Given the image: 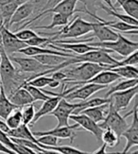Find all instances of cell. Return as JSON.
Returning <instances> with one entry per match:
<instances>
[{
    "label": "cell",
    "instance_id": "obj_48",
    "mask_svg": "<svg viewBox=\"0 0 138 154\" xmlns=\"http://www.w3.org/2000/svg\"><path fill=\"white\" fill-rule=\"evenodd\" d=\"M11 1H14V0H0V9H1L3 6L7 5L8 3L11 2Z\"/></svg>",
    "mask_w": 138,
    "mask_h": 154
},
{
    "label": "cell",
    "instance_id": "obj_25",
    "mask_svg": "<svg viewBox=\"0 0 138 154\" xmlns=\"http://www.w3.org/2000/svg\"><path fill=\"white\" fill-rule=\"evenodd\" d=\"M108 70H112L113 72L119 75L120 78H124L127 79H138V70L136 66L126 65V66H118V67L111 68Z\"/></svg>",
    "mask_w": 138,
    "mask_h": 154
},
{
    "label": "cell",
    "instance_id": "obj_39",
    "mask_svg": "<svg viewBox=\"0 0 138 154\" xmlns=\"http://www.w3.org/2000/svg\"><path fill=\"white\" fill-rule=\"evenodd\" d=\"M37 141L42 146H58L59 140H58V138H56L55 136H52V135H43V136H39L37 138Z\"/></svg>",
    "mask_w": 138,
    "mask_h": 154
},
{
    "label": "cell",
    "instance_id": "obj_20",
    "mask_svg": "<svg viewBox=\"0 0 138 154\" xmlns=\"http://www.w3.org/2000/svg\"><path fill=\"white\" fill-rule=\"evenodd\" d=\"M121 79L120 76L117 75L116 73L113 72L112 70H103L100 72L98 74H97L95 77H93L91 79H89L88 82H85L86 83H95L98 85H108L111 84L116 80Z\"/></svg>",
    "mask_w": 138,
    "mask_h": 154
},
{
    "label": "cell",
    "instance_id": "obj_23",
    "mask_svg": "<svg viewBox=\"0 0 138 154\" xmlns=\"http://www.w3.org/2000/svg\"><path fill=\"white\" fill-rule=\"evenodd\" d=\"M15 109H18V107L10 101L8 96L4 92L3 87L0 85V118L6 120L10 113Z\"/></svg>",
    "mask_w": 138,
    "mask_h": 154
},
{
    "label": "cell",
    "instance_id": "obj_14",
    "mask_svg": "<svg viewBox=\"0 0 138 154\" xmlns=\"http://www.w3.org/2000/svg\"><path fill=\"white\" fill-rule=\"evenodd\" d=\"M69 119L73 120V121H75L81 128L89 131L91 134H93L97 138V142H101V135H102L103 130L100 128V126L98 123L94 122L93 120L90 119L85 115H82V113L71 115L69 116Z\"/></svg>",
    "mask_w": 138,
    "mask_h": 154
},
{
    "label": "cell",
    "instance_id": "obj_6",
    "mask_svg": "<svg viewBox=\"0 0 138 154\" xmlns=\"http://www.w3.org/2000/svg\"><path fill=\"white\" fill-rule=\"evenodd\" d=\"M100 126L102 130L105 129L112 130L118 136V138L120 139L121 134L128 128L129 125L126 121V117L122 116L119 113V112H117L114 108L113 104L109 102L107 115L105 116L103 121L101 122V124H100Z\"/></svg>",
    "mask_w": 138,
    "mask_h": 154
},
{
    "label": "cell",
    "instance_id": "obj_40",
    "mask_svg": "<svg viewBox=\"0 0 138 154\" xmlns=\"http://www.w3.org/2000/svg\"><path fill=\"white\" fill-rule=\"evenodd\" d=\"M48 0H30V2L33 5V13H35V15H37L38 13H40L44 11V8L45 4L48 3Z\"/></svg>",
    "mask_w": 138,
    "mask_h": 154
},
{
    "label": "cell",
    "instance_id": "obj_8",
    "mask_svg": "<svg viewBox=\"0 0 138 154\" xmlns=\"http://www.w3.org/2000/svg\"><path fill=\"white\" fill-rule=\"evenodd\" d=\"M78 1H81V0H62L60 3H58L54 8H52L50 10H47V11H44L40 13H38L37 15H35L33 18H31L30 20L27 23H25L21 28H19L17 30H20L23 29L25 26H27L28 25L33 23L36 20L39 19H42L44 16H47L50 13H61V14H64V15H67L69 17H71L73 14L77 12H82V10H76V5L78 3ZM15 30V31H17Z\"/></svg>",
    "mask_w": 138,
    "mask_h": 154
},
{
    "label": "cell",
    "instance_id": "obj_31",
    "mask_svg": "<svg viewBox=\"0 0 138 154\" xmlns=\"http://www.w3.org/2000/svg\"><path fill=\"white\" fill-rule=\"evenodd\" d=\"M21 87L25 88L29 93V95L31 96L32 98H33L34 101H44V100H47V99H48L50 97L48 95H45V94L41 89L36 88V87H33L31 85H29L27 83H24ZM21 87H20V88H21Z\"/></svg>",
    "mask_w": 138,
    "mask_h": 154
},
{
    "label": "cell",
    "instance_id": "obj_16",
    "mask_svg": "<svg viewBox=\"0 0 138 154\" xmlns=\"http://www.w3.org/2000/svg\"><path fill=\"white\" fill-rule=\"evenodd\" d=\"M33 11L34 8L32 3L30 2V0L20 5L17 8V10L14 11V14H12V16L11 17V20L9 22V29L11 26L17 25L25 21V20H27L31 14H33Z\"/></svg>",
    "mask_w": 138,
    "mask_h": 154
},
{
    "label": "cell",
    "instance_id": "obj_10",
    "mask_svg": "<svg viewBox=\"0 0 138 154\" xmlns=\"http://www.w3.org/2000/svg\"><path fill=\"white\" fill-rule=\"evenodd\" d=\"M128 116H133V121L130 126H128V128L121 134V137L126 138V146L125 149L121 152V154H127L133 146H136L138 145V113H137V101H135L134 107L131 112H128L124 117Z\"/></svg>",
    "mask_w": 138,
    "mask_h": 154
},
{
    "label": "cell",
    "instance_id": "obj_9",
    "mask_svg": "<svg viewBox=\"0 0 138 154\" xmlns=\"http://www.w3.org/2000/svg\"><path fill=\"white\" fill-rule=\"evenodd\" d=\"M0 45L8 56H12L14 53L27 46L25 42L19 40L14 32H11L1 23H0Z\"/></svg>",
    "mask_w": 138,
    "mask_h": 154
},
{
    "label": "cell",
    "instance_id": "obj_36",
    "mask_svg": "<svg viewBox=\"0 0 138 154\" xmlns=\"http://www.w3.org/2000/svg\"><path fill=\"white\" fill-rule=\"evenodd\" d=\"M27 46H44L47 45H49L52 43V40L50 37H42L39 34L36 36L32 37L31 39L28 40V41L25 42Z\"/></svg>",
    "mask_w": 138,
    "mask_h": 154
},
{
    "label": "cell",
    "instance_id": "obj_38",
    "mask_svg": "<svg viewBox=\"0 0 138 154\" xmlns=\"http://www.w3.org/2000/svg\"><path fill=\"white\" fill-rule=\"evenodd\" d=\"M15 36L19 39L21 40L23 42H26L28 41V40L31 39L32 37H34L37 35V33L32 30V29H20V30H17V31H14V32Z\"/></svg>",
    "mask_w": 138,
    "mask_h": 154
},
{
    "label": "cell",
    "instance_id": "obj_34",
    "mask_svg": "<svg viewBox=\"0 0 138 154\" xmlns=\"http://www.w3.org/2000/svg\"><path fill=\"white\" fill-rule=\"evenodd\" d=\"M21 110V115H22V123L24 125H29L32 122V120L35 116V107L33 104H29L23 106Z\"/></svg>",
    "mask_w": 138,
    "mask_h": 154
},
{
    "label": "cell",
    "instance_id": "obj_46",
    "mask_svg": "<svg viewBox=\"0 0 138 154\" xmlns=\"http://www.w3.org/2000/svg\"><path fill=\"white\" fill-rule=\"evenodd\" d=\"M61 82H58V80H52V82L48 84V87H50V88H58L59 86H60Z\"/></svg>",
    "mask_w": 138,
    "mask_h": 154
},
{
    "label": "cell",
    "instance_id": "obj_32",
    "mask_svg": "<svg viewBox=\"0 0 138 154\" xmlns=\"http://www.w3.org/2000/svg\"><path fill=\"white\" fill-rule=\"evenodd\" d=\"M6 124L8 125V127L11 129H16L20 126L22 123V115H21V110L20 108L15 109L14 111H12L10 116L6 119Z\"/></svg>",
    "mask_w": 138,
    "mask_h": 154
},
{
    "label": "cell",
    "instance_id": "obj_29",
    "mask_svg": "<svg viewBox=\"0 0 138 154\" xmlns=\"http://www.w3.org/2000/svg\"><path fill=\"white\" fill-rule=\"evenodd\" d=\"M138 84V79H126V80H122V82H118L117 84L110 87V90L107 92L105 97L108 98L112 94H114L115 92H121V91H125L128 90L131 87H134Z\"/></svg>",
    "mask_w": 138,
    "mask_h": 154
},
{
    "label": "cell",
    "instance_id": "obj_30",
    "mask_svg": "<svg viewBox=\"0 0 138 154\" xmlns=\"http://www.w3.org/2000/svg\"><path fill=\"white\" fill-rule=\"evenodd\" d=\"M40 148L44 149H48V150H53V151H56V152L61 153V154H92V153H89V152L82 151L81 149H76V148H74V146H45L40 145Z\"/></svg>",
    "mask_w": 138,
    "mask_h": 154
},
{
    "label": "cell",
    "instance_id": "obj_21",
    "mask_svg": "<svg viewBox=\"0 0 138 154\" xmlns=\"http://www.w3.org/2000/svg\"><path fill=\"white\" fill-rule=\"evenodd\" d=\"M63 97H60V96H57V97H50L48 99L44 100L43 105L39 108V110L35 112V116H34V118L32 120V124H34L35 122H37L39 119L42 118L43 116H47V115H50V112L53 111L59 101L61 100Z\"/></svg>",
    "mask_w": 138,
    "mask_h": 154
},
{
    "label": "cell",
    "instance_id": "obj_7",
    "mask_svg": "<svg viewBox=\"0 0 138 154\" xmlns=\"http://www.w3.org/2000/svg\"><path fill=\"white\" fill-rule=\"evenodd\" d=\"M9 58L12 63H16L19 66V70H21L24 73H28V74H32L28 79L27 82H29L32 79L38 77L40 74H42V73L48 71L49 69L54 68V67H51V66L42 64L41 63H39L37 60H35L33 57L22 58V57L9 56Z\"/></svg>",
    "mask_w": 138,
    "mask_h": 154
},
{
    "label": "cell",
    "instance_id": "obj_28",
    "mask_svg": "<svg viewBox=\"0 0 138 154\" xmlns=\"http://www.w3.org/2000/svg\"><path fill=\"white\" fill-rule=\"evenodd\" d=\"M98 7H100V9H102L104 11H106L109 15H112L114 17H116L119 21H122L124 23H127V24H130L131 26H138V20L137 19H134L133 17H130L127 14H121V13L117 12L116 11H113L111 10L110 8H108L107 6H105L103 3H98Z\"/></svg>",
    "mask_w": 138,
    "mask_h": 154
},
{
    "label": "cell",
    "instance_id": "obj_33",
    "mask_svg": "<svg viewBox=\"0 0 138 154\" xmlns=\"http://www.w3.org/2000/svg\"><path fill=\"white\" fill-rule=\"evenodd\" d=\"M101 141L107 146L113 148V146L118 145V143H119V138H118V136L112 130L105 129L103 130L102 135H101Z\"/></svg>",
    "mask_w": 138,
    "mask_h": 154
},
{
    "label": "cell",
    "instance_id": "obj_11",
    "mask_svg": "<svg viewBox=\"0 0 138 154\" xmlns=\"http://www.w3.org/2000/svg\"><path fill=\"white\" fill-rule=\"evenodd\" d=\"M81 130V127L77 123L72 126H64V127H56L50 131H34L33 135L37 138L43 135H52L56 138L61 139H70V143L74 142V139L77 136V132Z\"/></svg>",
    "mask_w": 138,
    "mask_h": 154
},
{
    "label": "cell",
    "instance_id": "obj_5",
    "mask_svg": "<svg viewBox=\"0 0 138 154\" xmlns=\"http://www.w3.org/2000/svg\"><path fill=\"white\" fill-rule=\"evenodd\" d=\"M112 51L105 49V48H98L97 50L89 51L87 53H84L81 55H74V58L76 59L77 63H93L100 64L103 67L107 69L113 68L116 64L118 60L110 56L109 53Z\"/></svg>",
    "mask_w": 138,
    "mask_h": 154
},
{
    "label": "cell",
    "instance_id": "obj_22",
    "mask_svg": "<svg viewBox=\"0 0 138 154\" xmlns=\"http://www.w3.org/2000/svg\"><path fill=\"white\" fill-rule=\"evenodd\" d=\"M108 106H109V103L96 106V107H91V108L82 110L80 113H82V115L88 116L90 119H92L96 123H100L103 121L105 116L107 115Z\"/></svg>",
    "mask_w": 138,
    "mask_h": 154
},
{
    "label": "cell",
    "instance_id": "obj_18",
    "mask_svg": "<svg viewBox=\"0 0 138 154\" xmlns=\"http://www.w3.org/2000/svg\"><path fill=\"white\" fill-rule=\"evenodd\" d=\"M7 135L11 138H14V139L29 140V141H31L32 143L36 144L38 146H40V144H39L37 141V138L33 135V133H32L31 131L29 129L28 125L21 124L16 129H11L7 132Z\"/></svg>",
    "mask_w": 138,
    "mask_h": 154
},
{
    "label": "cell",
    "instance_id": "obj_2",
    "mask_svg": "<svg viewBox=\"0 0 138 154\" xmlns=\"http://www.w3.org/2000/svg\"><path fill=\"white\" fill-rule=\"evenodd\" d=\"M62 70L66 75V79L62 83H75L76 85H83L100 72L106 70V68L93 63H80V64L76 67L63 68Z\"/></svg>",
    "mask_w": 138,
    "mask_h": 154
},
{
    "label": "cell",
    "instance_id": "obj_27",
    "mask_svg": "<svg viewBox=\"0 0 138 154\" xmlns=\"http://www.w3.org/2000/svg\"><path fill=\"white\" fill-rule=\"evenodd\" d=\"M70 18L67 15L61 14V13H53L52 15V21L48 26H35L34 29H52L56 28V26H63L65 25H67L70 21Z\"/></svg>",
    "mask_w": 138,
    "mask_h": 154
},
{
    "label": "cell",
    "instance_id": "obj_41",
    "mask_svg": "<svg viewBox=\"0 0 138 154\" xmlns=\"http://www.w3.org/2000/svg\"><path fill=\"white\" fill-rule=\"evenodd\" d=\"M51 78L53 79L54 80H58V82H60L61 83L63 82V80L66 79V75H65V73L61 69V70H57L53 73H51L50 74Z\"/></svg>",
    "mask_w": 138,
    "mask_h": 154
},
{
    "label": "cell",
    "instance_id": "obj_26",
    "mask_svg": "<svg viewBox=\"0 0 138 154\" xmlns=\"http://www.w3.org/2000/svg\"><path fill=\"white\" fill-rule=\"evenodd\" d=\"M126 12V14L138 20V1L137 0H115Z\"/></svg>",
    "mask_w": 138,
    "mask_h": 154
},
{
    "label": "cell",
    "instance_id": "obj_37",
    "mask_svg": "<svg viewBox=\"0 0 138 154\" xmlns=\"http://www.w3.org/2000/svg\"><path fill=\"white\" fill-rule=\"evenodd\" d=\"M138 63V50L133 52V54L129 55L128 57H125L124 60L122 61H117L116 64L114 66L115 67H118V66H126V65H133V66H136ZM111 69V68H110ZM108 70V69H107Z\"/></svg>",
    "mask_w": 138,
    "mask_h": 154
},
{
    "label": "cell",
    "instance_id": "obj_17",
    "mask_svg": "<svg viewBox=\"0 0 138 154\" xmlns=\"http://www.w3.org/2000/svg\"><path fill=\"white\" fill-rule=\"evenodd\" d=\"M27 1H29V0H14V1L8 3L7 5L3 6L0 9V23L5 26L7 29H9V22L11 20V17L19 6Z\"/></svg>",
    "mask_w": 138,
    "mask_h": 154
},
{
    "label": "cell",
    "instance_id": "obj_4",
    "mask_svg": "<svg viewBox=\"0 0 138 154\" xmlns=\"http://www.w3.org/2000/svg\"><path fill=\"white\" fill-rule=\"evenodd\" d=\"M90 45L95 48H100L108 49L112 52H116L122 57H128L129 55L133 54V52L138 50V43L133 42L130 40L124 37L119 32H117V38L115 41L113 42H104V43H88Z\"/></svg>",
    "mask_w": 138,
    "mask_h": 154
},
{
    "label": "cell",
    "instance_id": "obj_13",
    "mask_svg": "<svg viewBox=\"0 0 138 154\" xmlns=\"http://www.w3.org/2000/svg\"><path fill=\"white\" fill-rule=\"evenodd\" d=\"M106 87H107L106 85H98L95 83H86L83 84L82 86L78 85L76 89L68 93L67 95H65L63 98L66 99L67 101H69V100L71 101V100H75V99L86 100L92 95H94V94H96L98 91L105 89Z\"/></svg>",
    "mask_w": 138,
    "mask_h": 154
},
{
    "label": "cell",
    "instance_id": "obj_49",
    "mask_svg": "<svg viewBox=\"0 0 138 154\" xmlns=\"http://www.w3.org/2000/svg\"><path fill=\"white\" fill-rule=\"evenodd\" d=\"M119 154H121V153H119Z\"/></svg>",
    "mask_w": 138,
    "mask_h": 154
},
{
    "label": "cell",
    "instance_id": "obj_12",
    "mask_svg": "<svg viewBox=\"0 0 138 154\" xmlns=\"http://www.w3.org/2000/svg\"><path fill=\"white\" fill-rule=\"evenodd\" d=\"M137 93H138V86L136 85L128 90L115 92L114 94H112L108 98L110 99V102L113 104L114 108L117 112H120L127 108L130 101L133 100V98L136 97Z\"/></svg>",
    "mask_w": 138,
    "mask_h": 154
},
{
    "label": "cell",
    "instance_id": "obj_35",
    "mask_svg": "<svg viewBox=\"0 0 138 154\" xmlns=\"http://www.w3.org/2000/svg\"><path fill=\"white\" fill-rule=\"evenodd\" d=\"M53 80L51 77H48V76H38L34 79H32L31 80H29V82H26L29 85H31L33 87H36V88L42 89L45 86H48V84Z\"/></svg>",
    "mask_w": 138,
    "mask_h": 154
},
{
    "label": "cell",
    "instance_id": "obj_19",
    "mask_svg": "<svg viewBox=\"0 0 138 154\" xmlns=\"http://www.w3.org/2000/svg\"><path fill=\"white\" fill-rule=\"evenodd\" d=\"M8 97L10 99V101L12 104H14L16 107H18V108H22L23 106L32 104L33 102H35L33 98L29 95V93L25 88H23V87L18 88L14 93H12Z\"/></svg>",
    "mask_w": 138,
    "mask_h": 154
},
{
    "label": "cell",
    "instance_id": "obj_1",
    "mask_svg": "<svg viewBox=\"0 0 138 154\" xmlns=\"http://www.w3.org/2000/svg\"><path fill=\"white\" fill-rule=\"evenodd\" d=\"M0 55H1V63H0L1 84L0 85L3 87L6 95L9 97L18 88H20L25 82H27L28 79L31 75L16 69L1 45H0Z\"/></svg>",
    "mask_w": 138,
    "mask_h": 154
},
{
    "label": "cell",
    "instance_id": "obj_24",
    "mask_svg": "<svg viewBox=\"0 0 138 154\" xmlns=\"http://www.w3.org/2000/svg\"><path fill=\"white\" fill-rule=\"evenodd\" d=\"M35 60L39 63H41L42 64L51 66V67H55L62 64L64 63L68 58L66 57H63V56H59V55H53V54H43V55H37L33 57Z\"/></svg>",
    "mask_w": 138,
    "mask_h": 154
},
{
    "label": "cell",
    "instance_id": "obj_3",
    "mask_svg": "<svg viewBox=\"0 0 138 154\" xmlns=\"http://www.w3.org/2000/svg\"><path fill=\"white\" fill-rule=\"evenodd\" d=\"M92 31V23L88 21H84L81 17L76 16L71 21L63 26V29L56 33H45L40 32V34L50 37L52 43L56 40H63V39H71V38H80L84 35H87L89 32ZM51 43V44H52Z\"/></svg>",
    "mask_w": 138,
    "mask_h": 154
},
{
    "label": "cell",
    "instance_id": "obj_43",
    "mask_svg": "<svg viewBox=\"0 0 138 154\" xmlns=\"http://www.w3.org/2000/svg\"><path fill=\"white\" fill-rule=\"evenodd\" d=\"M106 148H107V146L105 144H102L100 149H98L95 153H92V154H119V152H113V153L107 152Z\"/></svg>",
    "mask_w": 138,
    "mask_h": 154
},
{
    "label": "cell",
    "instance_id": "obj_15",
    "mask_svg": "<svg viewBox=\"0 0 138 154\" xmlns=\"http://www.w3.org/2000/svg\"><path fill=\"white\" fill-rule=\"evenodd\" d=\"M92 31H93V36L97 38L100 43L113 42L117 38V32L98 21L92 23Z\"/></svg>",
    "mask_w": 138,
    "mask_h": 154
},
{
    "label": "cell",
    "instance_id": "obj_42",
    "mask_svg": "<svg viewBox=\"0 0 138 154\" xmlns=\"http://www.w3.org/2000/svg\"><path fill=\"white\" fill-rule=\"evenodd\" d=\"M62 1V0H48V3L45 4L44 6V11H47V10H50L52 8H54V7L58 4V3H60Z\"/></svg>",
    "mask_w": 138,
    "mask_h": 154
},
{
    "label": "cell",
    "instance_id": "obj_47",
    "mask_svg": "<svg viewBox=\"0 0 138 154\" xmlns=\"http://www.w3.org/2000/svg\"><path fill=\"white\" fill-rule=\"evenodd\" d=\"M101 1L104 2L106 5H108V6H109V8H110L111 10L116 11V9L115 8V6H114V4H113V2H112V0H101Z\"/></svg>",
    "mask_w": 138,
    "mask_h": 154
},
{
    "label": "cell",
    "instance_id": "obj_44",
    "mask_svg": "<svg viewBox=\"0 0 138 154\" xmlns=\"http://www.w3.org/2000/svg\"><path fill=\"white\" fill-rule=\"evenodd\" d=\"M0 152L3 154H17L14 151H12L11 149H10L8 146H6L5 145H3L1 142H0Z\"/></svg>",
    "mask_w": 138,
    "mask_h": 154
},
{
    "label": "cell",
    "instance_id": "obj_45",
    "mask_svg": "<svg viewBox=\"0 0 138 154\" xmlns=\"http://www.w3.org/2000/svg\"><path fill=\"white\" fill-rule=\"evenodd\" d=\"M0 131H4L6 133L10 131V128L8 127V125L6 124V122L3 121L2 119H0Z\"/></svg>",
    "mask_w": 138,
    "mask_h": 154
}]
</instances>
